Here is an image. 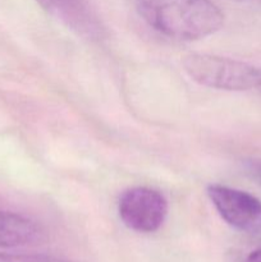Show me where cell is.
<instances>
[{
    "mask_svg": "<svg viewBox=\"0 0 261 262\" xmlns=\"http://www.w3.org/2000/svg\"><path fill=\"white\" fill-rule=\"evenodd\" d=\"M135 4L150 27L173 40H201L224 23L222 10L211 0H135Z\"/></svg>",
    "mask_w": 261,
    "mask_h": 262,
    "instance_id": "1",
    "label": "cell"
},
{
    "mask_svg": "<svg viewBox=\"0 0 261 262\" xmlns=\"http://www.w3.org/2000/svg\"><path fill=\"white\" fill-rule=\"evenodd\" d=\"M183 68L189 78L205 87L224 91L261 90V68L211 54H188Z\"/></svg>",
    "mask_w": 261,
    "mask_h": 262,
    "instance_id": "2",
    "label": "cell"
},
{
    "mask_svg": "<svg viewBox=\"0 0 261 262\" xmlns=\"http://www.w3.org/2000/svg\"><path fill=\"white\" fill-rule=\"evenodd\" d=\"M118 212L123 224L137 233H154L168 215V201L161 192L148 187H133L120 196Z\"/></svg>",
    "mask_w": 261,
    "mask_h": 262,
    "instance_id": "3",
    "label": "cell"
},
{
    "mask_svg": "<svg viewBox=\"0 0 261 262\" xmlns=\"http://www.w3.org/2000/svg\"><path fill=\"white\" fill-rule=\"evenodd\" d=\"M207 196L230 227L245 233L261 232V201L255 196L223 184H210Z\"/></svg>",
    "mask_w": 261,
    "mask_h": 262,
    "instance_id": "4",
    "label": "cell"
},
{
    "mask_svg": "<svg viewBox=\"0 0 261 262\" xmlns=\"http://www.w3.org/2000/svg\"><path fill=\"white\" fill-rule=\"evenodd\" d=\"M46 13L89 41H100L105 27L87 0H35Z\"/></svg>",
    "mask_w": 261,
    "mask_h": 262,
    "instance_id": "5",
    "label": "cell"
},
{
    "mask_svg": "<svg viewBox=\"0 0 261 262\" xmlns=\"http://www.w3.org/2000/svg\"><path fill=\"white\" fill-rule=\"evenodd\" d=\"M44 239L45 232L32 219L0 210V248L23 247Z\"/></svg>",
    "mask_w": 261,
    "mask_h": 262,
    "instance_id": "6",
    "label": "cell"
},
{
    "mask_svg": "<svg viewBox=\"0 0 261 262\" xmlns=\"http://www.w3.org/2000/svg\"><path fill=\"white\" fill-rule=\"evenodd\" d=\"M0 262H66L44 255H8L0 253Z\"/></svg>",
    "mask_w": 261,
    "mask_h": 262,
    "instance_id": "7",
    "label": "cell"
},
{
    "mask_svg": "<svg viewBox=\"0 0 261 262\" xmlns=\"http://www.w3.org/2000/svg\"><path fill=\"white\" fill-rule=\"evenodd\" d=\"M247 173L261 186V160H250L246 163Z\"/></svg>",
    "mask_w": 261,
    "mask_h": 262,
    "instance_id": "8",
    "label": "cell"
},
{
    "mask_svg": "<svg viewBox=\"0 0 261 262\" xmlns=\"http://www.w3.org/2000/svg\"><path fill=\"white\" fill-rule=\"evenodd\" d=\"M245 262H261V248L260 250H256L253 251L252 253L247 256Z\"/></svg>",
    "mask_w": 261,
    "mask_h": 262,
    "instance_id": "9",
    "label": "cell"
}]
</instances>
